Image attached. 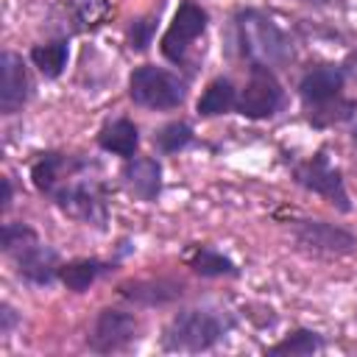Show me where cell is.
I'll return each instance as SVG.
<instances>
[{"label":"cell","instance_id":"cell-7","mask_svg":"<svg viewBox=\"0 0 357 357\" xmlns=\"http://www.w3.org/2000/svg\"><path fill=\"white\" fill-rule=\"evenodd\" d=\"M293 176H296V184H301L304 190H310L315 195H324L340 212H351V201H349V192H346L343 173L329 162L326 151H318L312 159L296 165Z\"/></svg>","mask_w":357,"mask_h":357},{"label":"cell","instance_id":"cell-26","mask_svg":"<svg viewBox=\"0 0 357 357\" xmlns=\"http://www.w3.org/2000/svg\"><path fill=\"white\" fill-rule=\"evenodd\" d=\"M153 31H156V17L131 20V25H128V47L137 50V53H142L153 42Z\"/></svg>","mask_w":357,"mask_h":357},{"label":"cell","instance_id":"cell-14","mask_svg":"<svg viewBox=\"0 0 357 357\" xmlns=\"http://www.w3.org/2000/svg\"><path fill=\"white\" fill-rule=\"evenodd\" d=\"M123 181L134 198L151 204L162 192V165L153 156H131L126 159Z\"/></svg>","mask_w":357,"mask_h":357},{"label":"cell","instance_id":"cell-16","mask_svg":"<svg viewBox=\"0 0 357 357\" xmlns=\"http://www.w3.org/2000/svg\"><path fill=\"white\" fill-rule=\"evenodd\" d=\"M98 145L106 153L131 159V156H137V148H139V131H137V126L128 117H117V120H112V123H106L100 128Z\"/></svg>","mask_w":357,"mask_h":357},{"label":"cell","instance_id":"cell-20","mask_svg":"<svg viewBox=\"0 0 357 357\" xmlns=\"http://www.w3.org/2000/svg\"><path fill=\"white\" fill-rule=\"evenodd\" d=\"M187 265L198 276H206V279H215V276H237V265L226 254H220V251H215L209 245H198L187 257Z\"/></svg>","mask_w":357,"mask_h":357},{"label":"cell","instance_id":"cell-28","mask_svg":"<svg viewBox=\"0 0 357 357\" xmlns=\"http://www.w3.org/2000/svg\"><path fill=\"white\" fill-rule=\"evenodd\" d=\"M11 206V178H3V201H0V209L6 212Z\"/></svg>","mask_w":357,"mask_h":357},{"label":"cell","instance_id":"cell-21","mask_svg":"<svg viewBox=\"0 0 357 357\" xmlns=\"http://www.w3.org/2000/svg\"><path fill=\"white\" fill-rule=\"evenodd\" d=\"M64 11L78 31H89L109 17V0H64Z\"/></svg>","mask_w":357,"mask_h":357},{"label":"cell","instance_id":"cell-11","mask_svg":"<svg viewBox=\"0 0 357 357\" xmlns=\"http://www.w3.org/2000/svg\"><path fill=\"white\" fill-rule=\"evenodd\" d=\"M0 70H3L0 112L3 114H17V112H22V106L31 95V78H28V70L22 64V56H17L14 50H6L0 56Z\"/></svg>","mask_w":357,"mask_h":357},{"label":"cell","instance_id":"cell-18","mask_svg":"<svg viewBox=\"0 0 357 357\" xmlns=\"http://www.w3.org/2000/svg\"><path fill=\"white\" fill-rule=\"evenodd\" d=\"M109 271H112V265H109V262H100V259H73V262L61 265L59 279L64 282L67 290L84 293V290H89V287H92L103 273H109Z\"/></svg>","mask_w":357,"mask_h":357},{"label":"cell","instance_id":"cell-27","mask_svg":"<svg viewBox=\"0 0 357 357\" xmlns=\"http://www.w3.org/2000/svg\"><path fill=\"white\" fill-rule=\"evenodd\" d=\"M20 324V315L11 304H0V335H11V329Z\"/></svg>","mask_w":357,"mask_h":357},{"label":"cell","instance_id":"cell-22","mask_svg":"<svg viewBox=\"0 0 357 357\" xmlns=\"http://www.w3.org/2000/svg\"><path fill=\"white\" fill-rule=\"evenodd\" d=\"M324 349V337L312 329H296L290 332L284 340H279L276 346L268 349V354H290V357H307Z\"/></svg>","mask_w":357,"mask_h":357},{"label":"cell","instance_id":"cell-29","mask_svg":"<svg viewBox=\"0 0 357 357\" xmlns=\"http://www.w3.org/2000/svg\"><path fill=\"white\" fill-rule=\"evenodd\" d=\"M304 3H332V0H304Z\"/></svg>","mask_w":357,"mask_h":357},{"label":"cell","instance_id":"cell-6","mask_svg":"<svg viewBox=\"0 0 357 357\" xmlns=\"http://www.w3.org/2000/svg\"><path fill=\"white\" fill-rule=\"evenodd\" d=\"M282 100H284V89L273 75V70L262 64H251V75L237 95V112L248 120H265L279 112Z\"/></svg>","mask_w":357,"mask_h":357},{"label":"cell","instance_id":"cell-24","mask_svg":"<svg viewBox=\"0 0 357 357\" xmlns=\"http://www.w3.org/2000/svg\"><path fill=\"white\" fill-rule=\"evenodd\" d=\"M357 109L354 100H346L343 95L332 103H324V106H315V109H307V117L312 120V126H332V123H340V120H349L351 112Z\"/></svg>","mask_w":357,"mask_h":357},{"label":"cell","instance_id":"cell-3","mask_svg":"<svg viewBox=\"0 0 357 357\" xmlns=\"http://www.w3.org/2000/svg\"><path fill=\"white\" fill-rule=\"evenodd\" d=\"M128 98L142 109L167 112L184 103L187 84L165 67L142 64L128 75Z\"/></svg>","mask_w":357,"mask_h":357},{"label":"cell","instance_id":"cell-23","mask_svg":"<svg viewBox=\"0 0 357 357\" xmlns=\"http://www.w3.org/2000/svg\"><path fill=\"white\" fill-rule=\"evenodd\" d=\"M153 142H156V148H159L162 153H178V151H184V148L192 142V126L184 123V120L167 123L165 128L156 131Z\"/></svg>","mask_w":357,"mask_h":357},{"label":"cell","instance_id":"cell-8","mask_svg":"<svg viewBox=\"0 0 357 357\" xmlns=\"http://www.w3.org/2000/svg\"><path fill=\"white\" fill-rule=\"evenodd\" d=\"M293 240L301 251L315 257H343L357 248V237L349 229L326 220H296Z\"/></svg>","mask_w":357,"mask_h":357},{"label":"cell","instance_id":"cell-19","mask_svg":"<svg viewBox=\"0 0 357 357\" xmlns=\"http://www.w3.org/2000/svg\"><path fill=\"white\" fill-rule=\"evenodd\" d=\"M31 61L45 78H59L67 70V61H70L67 39H53V42H45V45H33L31 47Z\"/></svg>","mask_w":357,"mask_h":357},{"label":"cell","instance_id":"cell-25","mask_svg":"<svg viewBox=\"0 0 357 357\" xmlns=\"http://www.w3.org/2000/svg\"><path fill=\"white\" fill-rule=\"evenodd\" d=\"M33 240H39V237H36V231H33L28 223H22V220L3 223V231H0V248H3L6 254H17V251H22L28 243H33Z\"/></svg>","mask_w":357,"mask_h":357},{"label":"cell","instance_id":"cell-2","mask_svg":"<svg viewBox=\"0 0 357 357\" xmlns=\"http://www.w3.org/2000/svg\"><path fill=\"white\" fill-rule=\"evenodd\" d=\"M229 332V318L209 307H192L167 324L162 335V349L176 354H201L212 351Z\"/></svg>","mask_w":357,"mask_h":357},{"label":"cell","instance_id":"cell-13","mask_svg":"<svg viewBox=\"0 0 357 357\" xmlns=\"http://www.w3.org/2000/svg\"><path fill=\"white\" fill-rule=\"evenodd\" d=\"M117 290H120L123 298H128L139 307H165V304H173L176 298L184 296V282H176V279H167V276L131 279V282H123Z\"/></svg>","mask_w":357,"mask_h":357},{"label":"cell","instance_id":"cell-15","mask_svg":"<svg viewBox=\"0 0 357 357\" xmlns=\"http://www.w3.org/2000/svg\"><path fill=\"white\" fill-rule=\"evenodd\" d=\"M81 167H84V162L50 151V153H42V156L31 165V178H33V187H36L39 192L53 195V192H56L67 178H73Z\"/></svg>","mask_w":357,"mask_h":357},{"label":"cell","instance_id":"cell-10","mask_svg":"<svg viewBox=\"0 0 357 357\" xmlns=\"http://www.w3.org/2000/svg\"><path fill=\"white\" fill-rule=\"evenodd\" d=\"M346 73L337 64H318L307 70L298 81V95L304 100V109H315L324 103H332L343 95Z\"/></svg>","mask_w":357,"mask_h":357},{"label":"cell","instance_id":"cell-12","mask_svg":"<svg viewBox=\"0 0 357 357\" xmlns=\"http://www.w3.org/2000/svg\"><path fill=\"white\" fill-rule=\"evenodd\" d=\"M14 259H17V273H20L25 282L36 284V287L53 284V279H56L59 271H61L59 254H56L50 245L39 243V240H33V243H28L22 251H17Z\"/></svg>","mask_w":357,"mask_h":357},{"label":"cell","instance_id":"cell-17","mask_svg":"<svg viewBox=\"0 0 357 357\" xmlns=\"http://www.w3.org/2000/svg\"><path fill=\"white\" fill-rule=\"evenodd\" d=\"M237 109V89L229 78H215L206 84V89L201 92L198 103H195V112L201 117H218V114H226Z\"/></svg>","mask_w":357,"mask_h":357},{"label":"cell","instance_id":"cell-9","mask_svg":"<svg viewBox=\"0 0 357 357\" xmlns=\"http://www.w3.org/2000/svg\"><path fill=\"white\" fill-rule=\"evenodd\" d=\"M137 337H139V321L126 310L106 307L98 312L92 332L86 337V346L95 354H114V351L128 349Z\"/></svg>","mask_w":357,"mask_h":357},{"label":"cell","instance_id":"cell-5","mask_svg":"<svg viewBox=\"0 0 357 357\" xmlns=\"http://www.w3.org/2000/svg\"><path fill=\"white\" fill-rule=\"evenodd\" d=\"M206 22H209V14L198 3L184 0L176 8V14H173V20H170V25H167V31H165V36L159 42L162 56L167 61H173V64H184L187 61V50L204 36Z\"/></svg>","mask_w":357,"mask_h":357},{"label":"cell","instance_id":"cell-1","mask_svg":"<svg viewBox=\"0 0 357 357\" xmlns=\"http://www.w3.org/2000/svg\"><path fill=\"white\" fill-rule=\"evenodd\" d=\"M234 28H237L240 53L251 64H262L271 70L290 64L293 42L268 14H262L257 8H245L234 17Z\"/></svg>","mask_w":357,"mask_h":357},{"label":"cell","instance_id":"cell-4","mask_svg":"<svg viewBox=\"0 0 357 357\" xmlns=\"http://www.w3.org/2000/svg\"><path fill=\"white\" fill-rule=\"evenodd\" d=\"M53 201L73 220H81V223L95 226V229H106V223H109L106 195H103V187L95 178H81L75 173L73 178H67L53 192Z\"/></svg>","mask_w":357,"mask_h":357},{"label":"cell","instance_id":"cell-30","mask_svg":"<svg viewBox=\"0 0 357 357\" xmlns=\"http://www.w3.org/2000/svg\"><path fill=\"white\" fill-rule=\"evenodd\" d=\"M351 137H354V142H357V126H354V131H351Z\"/></svg>","mask_w":357,"mask_h":357}]
</instances>
